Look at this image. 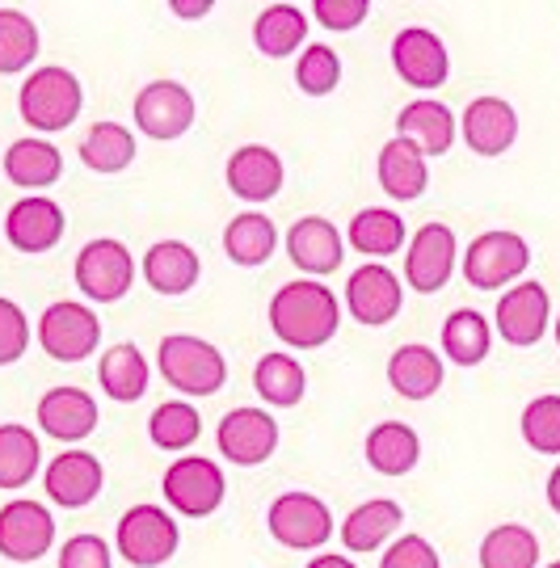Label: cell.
Listing matches in <instances>:
<instances>
[{"mask_svg": "<svg viewBox=\"0 0 560 568\" xmlns=\"http://www.w3.org/2000/svg\"><path fill=\"white\" fill-rule=\"evenodd\" d=\"M148 434L160 450H186L190 443H199L202 434V417L194 405L186 400H164V405L148 417Z\"/></svg>", "mask_w": 560, "mask_h": 568, "instance_id": "40", "label": "cell"}, {"mask_svg": "<svg viewBox=\"0 0 560 568\" xmlns=\"http://www.w3.org/2000/svg\"><path fill=\"white\" fill-rule=\"evenodd\" d=\"M51 544H56V518L47 506L18 497L0 509V556L4 560L30 565V560H42Z\"/></svg>", "mask_w": 560, "mask_h": 568, "instance_id": "10", "label": "cell"}, {"mask_svg": "<svg viewBox=\"0 0 560 568\" xmlns=\"http://www.w3.org/2000/svg\"><path fill=\"white\" fill-rule=\"evenodd\" d=\"M63 173V156L56 143L47 140H18L9 143V152H4V178L21 190H47V185H56Z\"/></svg>", "mask_w": 560, "mask_h": 568, "instance_id": "28", "label": "cell"}, {"mask_svg": "<svg viewBox=\"0 0 560 568\" xmlns=\"http://www.w3.org/2000/svg\"><path fill=\"white\" fill-rule=\"evenodd\" d=\"M80 161L89 164L93 173H122L127 164L136 161V140L119 122H98L80 140Z\"/></svg>", "mask_w": 560, "mask_h": 568, "instance_id": "37", "label": "cell"}, {"mask_svg": "<svg viewBox=\"0 0 560 568\" xmlns=\"http://www.w3.org/2000/svg\"><path fill=\"white\" fill-rule=\"evenodd\" d=\"M460 135L477 156H501L510 143L519 140V114L501 98H477L463 110Z\"/></svg>", "mask_w": 560, "mask_h": 568, "instance_id": "18", "label": "cell"}, {"mask_svg": "<svg viewBox=\"0 0 560 568\" xmlns=\"http://www.w3.org/2000/svg\"><path fill=\"white\" fill-rule=\"evenodd\" d=\"M26 345H30V321H26V312L13 300L0 295V366L21 363Z\"/></svg>", "mask_w": 560, "mask_h": 568, "instance_id": "43", "label": "cell"}, {"mask_svg": "<svg viewBox=\"0 0 560 568\" xmlns=\"http://www.w3.org/2000/svg\"><path fill=\"white\" fill-rule=\"evenodd\" d=\"M279 447V426L266 408H232L220 422V450L228 464L258 467Z\"/></svg>", "mask_w": 560, "mask_h": 568, "instance_id": "15", "label": "cell"}, {"mask_svg": "<svg viewBox=\"0 0 560 568\" xmlns=\"http://www.w3.org/2000/svg\"><path fill=\"white\" fill-rule=\"evenodd\" d=\"M540 565V539L531 527L506 523L480 539V568H536Z\"/></svg>", "mask_w": 560, "mask_h": 568, "instance_id": "34", "label": "cell"}, {"mask_svg": "<svg viewBox=\"0 0 560 568\" xmlns=\"http://www.w3.org/2000/svg\"><path fill=\"white\" fill-rule=\"evenodd\" d=\"M274 244H279V227L270 224L266 215H258V211H244V215H237L232 224L223 227V248L237 265L270 262Z\"/></svg>", "mask_w": 560, "mask_h": 568, "instance_id": "36", "label": "cell"}, {"mask_svg": "<svg viewBox=\"0 0 560 568\" xmlns=\"http://www.w3.org/2000/svg\"><path fill=\"white\" fill-rule=\"evenodd\" d=\"M548 568H560V560H557V565H548Z\"/></svg>", "mask_w": 560, "mask_h": 568, "instance_id": "51", "label": "cell"}, {"mask_svg": "<svg viewBox=\"0 0 560 568\" xmlns=\"http://www.w3.org/2000/svg\"><path fill=\"white\" fill-rule=\"evenodd\" d=\"M350 244L362 257H392L404 244V220L388 206H367L350 220Z\"/></svg>", "mask_w": 560, "mask_h": 568, "instance_id": "35", "label": "cell"}, {"mask_svg": "<svg viewBox=\"0 0 560 568\" xmlns=\"http://www.w3.org/2000/svg\"><path fill=\"white\" fill-rule=\"evenodd\" d=\"M253 387H258V396L266 405L296 408L303 400L308 375H303V366L291 354H261L258 366H253Z\"/></svg>", "mask_w": 560, "mask_h": 568, "instance_id": "33", "label": "cell"}, {"mask_svg": "<svg viewBox=\"0 0 560 568\" xmlns=\"http://www.w3.org/2000/svg\"><path fill=\"white\" fill-rule=\"evenodd\" d=\"M157 366L164 384L178 387L181 396H216L228 384V363L211 342L190 337V333H173L164 337L157 349Z\"/></svg>", "mask_w": 560, "mask_h": 568, "instance_id": "2", "label": "cell"}, {"mask_svg": "<svg viewBox=\"0 0 560 568\" xmlns=\"http://www.w3.org/2000/svg\"><path fill=\"white\" fill-rule=\"evenodd\" d=\"M282 161L266 143H244L228 161V190L244 203H270L282 190Z\"/></svg>", "mask_w": 560, "mask_h": 568, "instance_id": "20", "label": "cell"}, {"mask_svg": "<svg viewBox=\"0 0 560 568\" xmlns=\"http://www.w3.org/2000/svg\"><path fill=\"white\" fill-rule=\"evenodd\" d=\"M101 342V321L93 307L77 304H51L39 316V345L47 349V358L56 363H84Z\"/></svg>", "mask_w": 560, "mask_h": 568, "instance_id": "5", "label": "cell"}, {"mask_svg": "<svg viewBox=\"0 0 560 568\" xmlns=\"http://www.w3.org/2000/svg\"><path fill=\"white\" fill-rule=\"evenodd\" d=\"M42 464L34 429L0 426V488H26Z\"/></svg>", "mask_w": 560, "mask_h": 568, "instance_id": "38", "label": "cell"}, {"mask_svg": "<svg viewBox=\"0 0 560 568\" xmlns=\"http://www.w3.org/2000/svg\"><path fill=\"white\" fill-rule=\"evenodd\" d=\"M421 459V438L404 422H380L367 434V464L380 476H409Z\"/></svg>", "mask_w": 560, "mask_h": 568, "instance_id": "27", "label": "cell"}, {"mask_svg": "<svg viewBox=\"0 0 560 568\" xmlns=\"http://www.w3.org/2000/svg\"><path fill=\"white\" fill-rule=\"evenodd\" d=\"M371 13V4L367 0H317L312 4V18L324 26V30H354L362 26Z\"/></svg>", "mask_w": 560, "mask_h": 568, "instance_id": "46", "label": "cell"}, {"mask_svg": "<svg viewBox=\"0 0 560 568\" xmlns=\"http://www.w3.org/2000/svg\"><path fill=\"white\" fill-rule=\"evenodd\" d=\"M456 262H460L456 232L447 224H426L418 227V236L404 248V283L413 286L418 295H434V291L447 286Z\"/></svg>", "mask_w": 560, "mask_h": 568, "instance_id": "11", "label": "cell"}, {"mask_svg": "<svg viewBox=\"0 0 560 568\" xmlns=\"http://www.w3.org/2000/svg\"><path fill=\"white\" fill-rule=\"evenodd\" d=\"M548 506H552L560 514V464H557V471L548 476Z\"/></svg>", "mask_w": 560, "mask_h": 568, "instance_id": "48", "label": "cell"}, {"mask_svg": "<svg viewBox=\"0 0 560 568\" xmlns=\"http://www.w3.org/2000/svg\"><path fill=\"white\" fill-rule=\"evenodd\" d=\"M493 349V328L477 307H460L442 321V354L456 366H480Z\"/></svg>", "mask_w": 560, "mask_h": 568, "instance_id": "32", "label": "cell"}, {"mask_svg": "<svg viewBox=\"0 0 560 568\" xmlns=\"http://www.w3.org/2000/svg\"><path fill=\"white\" fill-rule=\"evenodd\" d=\"M400 523H404L400 501L376 497V501H367V506L346 514V523H341V544L350 551H376L392 530H400Z\"/></svg>", "mask_w": 560, "mask_h": 568, "instance_id": "30", "label": "cell"}, {"mask_svg": "<svg viewBox=\"0 0 560 568\" xmlns=\"http://www.w3.org/2000/svg\"><path fill=\"white\" fill-rule=\"evenodd\" d=\"M522 438L536 455H560V396H536L522 408Z\"/></svg>", "mask_w": 560, "mask_h": 568, "instance_id": "41", "label": "cell"}, {"mask_svg": "<svg viewBox=\"0 0 560 568\" xmlns=\"http://www.w3.org/2000/svg\"><path fill=\"white\" fill-rule=\"evenodd\" d=\"M531 262V248L519 232H484L468 244L463 253V278L477 291H501L506 283H514Z\"/></svg>", "mask_w": 560, "mask_h": 568, "instance_id": "6", "label": "cell"}, {"mask_svg": "<svg viewBox=\"0 0 560 568\" xmlns=\"http://www.w3.org/2000/svg\"><path fill=\"white\" fill-rule=\"evenodd\" d=\"M39 426L60 443H80L98 429V400L80 387H51L39 400Z\"/></svg>", "mask_w": 560, "mask_h": 568, "instance_id": "22", "label": "cell"}, {"mask_svg": "<svg viewBox=\"0 0 560 568\" xmlns=\"http://www.w3.org/2000/svg\"><path fill=\"white\" fill-rule=\"evenodd\" d=\"M63 206L56 199H42V194H30L21 203L9 206L4 215V236L18 253H47L63 241Z\"/></svg>", "mask_w": 560, "mask_h": 568, "instance_id": "16", "label": "cell"}, {"mask_svg": "<svg viewBox=\"0 0 560 568\" xmlns=\"http://www.w3.org/2000/svg\"><path fill=\"white\" fill-rule=\"evenodd\" d=\"M287 253L303 274H333L341 265V232L324 215H303L287 232Z\"/></svg>", "mask_w": 560, "mask_h": 568, "instance_id": "24", "label": "cell"}, {"mask_svg": "<svg viewBox=\"0 0 560 568\" xmlns=\"http://www.w3.org/2000/svg\"><path fill=\"white\" fill-rule=\"evenodd\" d=\"M303 39H308V13H303L300 4H270L253 21V42H258L261 55H270V60L296 55Z\"/></svg>", "mask_w": 560, "mask_h": 568, "instance_id": "31", "label": "cell"}, {"mask_svg": "<svg viewBox=\"0 0 560 568\" xmlns=\"http://www.w3.org/2000/svg\"><path fill=\"white\" fill-rule=\"evenodd\" d=\"M148 375H152V371H148V363H143L140 345H131V342L110 345L98 363L101 392L114 396V400H122V405H136L143 392H148Z\"/></svg>", "mask_w": 560, "mask_h": 568, "instance_id": "29", "label": "cell"}, {"mask_svg": "<svg viewBox=\"0 0 560 568\" xmlns=\"http://www.w3.org/2000/svg\"><path fill=\"white\" fill-rule=\"evenodd\" d=\"M266 523H270V535L279 539L282 548L296 551L320 548L333 535V514L312 493H282V497H274Z\"/></svg>", "mask_w": 560, "mask_h": 568, "instance_id": "9", "label": "cell"}, {"mask_svg": "<svg viewBox=\"0 0 560 568\" xmlns=\"http://www.w3.org/2000/svg\"><path fill=\"white\" fill-rule=\"evenodd\" d=\"M376 173H380V190L388 199H397V203H413L426 194V185H430V164H426V152H421L418 143L392 140L380 148V161H376Z\"/></svg>", "mask_w": 560, "mask_h": 568, "instance_id": "21", "label": "cell"}, {"mask_svg": "<svg viewBox=\"0 0 560 568\" xmlns=\"http://www.w3.org/2000/svg\"><path fill=\"white\" fill-rule=\"evenodd\" d=\"M380 568H442V560L421 535H400L397 544L383 551Z\"/></svg>", "mask_w": 560, "mask_h": 568, "instance_id": "44", "label": "cell"}, {"mask_svg": "<svg viewBox=\"0 0 560 568\" xmlns=\"http://www.w3.org/2000/svg\"><path fill=\"white\" fill-rule=\"evenodd\" d=\"M202 262L190 244L181 241H160L143 253V278L157 295H186L190 286L199 283Z\"/></svg>", "mask_w": 560, "mask_h": 568, "instance_id": "26", "label": "cell"}, {"mask_svg": "<svg viewBox=\"0 0 560 568\" xmlns=\"http://www.w3.org/2000/svg\"><path fill=\"white\" fill-rule=\"evenodd\" d=\"M557 345H560V316H557Z\"/></svg>", "mask_w": 560, "mask_h": 568, "instance_id": "50", "label": "cell"}, {"mask_svg": "<svg viewBox=\"0 0 560 568\" xmlns=\"http://www.w3.org/2000/svg\"><path fill=\"white\" fill-rule=\"evenodd\" d=\"M442 358L430 349V345H400L397 354L388 358V384H392V392L397 396H404V400H430L434 392L442 387Z\"/></svg>", "mask_w": 560, "mask_h": 568, "instance_id": "25", "label": "cell"}, {"mask_svg": "<svg viewBox=\"0 0 560 568\" xmlns=\"http://www.w3.org/2000/svg\"><path fill=\"white\" fill-rule=\"evenodd\" d=\"M392 68H397L400 81L409 84V89H421V93L442 89L447 77H451L447 47L426 26H409V30H400L397 39H392Z\"/></svg>", "mask_w": 560, "mask_h": 568, "instance_id": "13", "label": "cell"}, {"mask_svg": "<svg viewBox=\"0 0 560 568\" xmlns=\"http://www.w3.org/2000/svg\"><path fill=\"white\" fill-rule=\"evenodd\" d=\"M110 544L98 535H72L60 551V568H110Z\"/></svg>", "mask_w": 560, "mask_h": 568, "instance_id": "45", "label": "cell"}, {"mask_svg": "<svg viewBox=\"0 0 560 568\" xmlns=\"http://www.w3.org/2000/svg\"><path fill=\"white\" fill-rule=\"evenodd\" d=\"M194 93L178 81H152L136 98V126L152 140H181L194 126Z\"/></svg>", "mask_w": 560, "mask_h": 568, "instance_id": "12", "label": "cell"}, {"mask_svg": "<svg viewBox=\"0 0 560 568\" xmlns=\"http://www.w3.org/2000/svg\"><path fill=\"white\" fill-rule=\"evenodd\" d=\"M548 316H552V300L540 283L510 286L498 300V333L510 345H536L548 333Z\"/></svg>", "mask_w": 560, "mask_h": 568, "instance_id": "17", "label": "cell"}, {"mask_svg": "<svg viewBox=\"0 0 560 568\" xmlns=\"http://www.w3.org/2000/svg\"><path fill=\"white\" fill-rule=\"evenodd\" d=\"M346 304H350V316L367 328L392 325L404 307V291H400V278L380 262H367L362 270L350 274L346 283Z\"/></svg>", "mask_w": 560, "mask_h": 568, "instance_id": "14", "label": "cell"}, {"mask_svg": "<svg viewBox=\"0 0 560 568\" xmlns=\"http://www.w3.org/2000/svg\"><path fill=\"white\" fill-rule=\"evenodd\" d=\"M338 325V295L329 286L312 283V278L279 286V295L270 300V328H274V337L296 345V349H320L324 342H333Z\"/></svg>", "mask_w": 560, "mask_h": 568, "instance_id": "1", "label": "cell"}, {"mask_svg": "<svg viewBox=\"0 0 560 568\" xmlns=\"http://www.w3.org/2000/svg\"><path fill=\"white\" fill-rule=\"evenodd\" d=\"M101 480H106V471H101L98 455H89V450H63L60 459H51L47 476H42L47 497L63 509L89 506L101 493Z\"/></svg>", "mask_w": 560, "mask_h": 568, "instance_id": "19", "label": "cell"}, {"mask_svg": "<svg viewBox=\"0 0 560 568\" xmlns=\"http://www.w3.org/2000/svg\"><path fill=\"white\" fill-rule=\"evenodd\" d=\"M456 131H460V126H456V114H451L442 102H434V98L409 102L397 119L400 140L418 143L426 156H447L451 143H456Z\"/></svg>", "mask_w": 560, "mask_h": 568, "instance_id": "23", "label": "cell"}, {"mask_svg": "<svg viewBox=\"0 0 560 568\" xmlns=\"http://www.w3.org/2000/svg\"><path fill=\"white\" fill-rule=\"evenodd\" d=\"M169 9H173L178 18H207V13L216 9V4H211V0H173Z\"/></svg>", "mask_w": 560, "mask_h": 568, "instance_id": "47", "label": "cell"}, {"mask_svg": "<svg viewBox=\"0 0 560 568\" xmlns=\"http://www.w3.org/2000/svg\"><path fill=\"white\" fill-rule=\"evenodd\" d=\"M39 55V26L21 9H0V77L26 72Z\"/></svg>", "mask_w": 560, "mask_h": 568, "instance_id": "39", "label": "cell"}, {"mask_svg": "<svg viewBox=\"0 0 560 568\" xmlns=\"http://www.w3.org/2000/svg\"><path fill=\"white\" fill-rule=\"evenodd\" d=\"M341 81V60L333 47H303L300 63H296V84H300L308 98H324V93H333Z\"/></svg>", "mask_w": 560, "mask_h": 568, "instance_id": "42", "label": "cell"}, {"mask_svg": "<svg viewBox=\"0 0 560 568\" xmlns=\"http://www.w3.org/2000/svg\"><path fill=\"white\" fill-rule=\"evenodd\" d=\"M80 105H84L80 81L68 68H56V63L30 72V81L21 84V93H18L21 119L30 122L34 131H63V126H72L80 114Z\"/></svg>", "mask_w": 560, "mask_h": 568, "instance_id": "3", "label": "cell"}, {"mask_svg": "<svg viewBox=\"0 0 560 568\" xmlns=\"http://www.w3.org/2000/svg\"><path fill=\"white\" fill-rule=\"evenodd\" d=\"M181 544L178 523L160 506H131L119 518V556L136 568H157L173 560Z\"/></svg>", "mask_w": 560, "mask_h": 568, "instance_id": "4", "label": "cell"}, {"mask_svg": "<svg viewBox=\"0 0 560 568\" xmlns=\"http://www.w3.org/2000/svg\"><path fill=\"white\" fill-rule=\"evenodd\" d=\"M164 501L186 514V518H207L223 506V471L220 464L186 455L178 464L164 467Z\"/></svg>", "mask_w": 560, "mask_h": 568, "instance_id": "8", "label": "cell"}, {"mask_svg": "<svg viewBox=\"0 0 560 568\" xmlns=\"http://www.w3.org/2000/svg\"><path fill=\"white\" fill-rule=\"evenodd\" d=\"M308 568H359V565H350L346 556H317V560H312Z\"/></svg>", "mask_w": 560, "mask_h": 568, "instance_id": "49", "label": "cell"}, {"mask_svg": "<svg viewBox=\"0 0 560 568\" xmlns=\"http://www.w3.org/2000/svg\"><path fill=\"white\" fill-rule=\"evenodd\" d=\"M136 283V262L122 241H89L77 257V286L93 304H114Z\"/></svg>", "mask_w": 560, "mask_h": 568, "instance_id": "7", "label": "cell"}]
</instances>
